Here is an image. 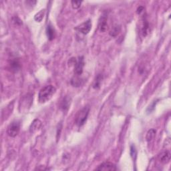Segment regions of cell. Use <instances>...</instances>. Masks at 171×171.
Returning a JSON list of instances; mask_svg holds the SVG:
<instances>
[{
  "instance_id": "cell-1",
  "label": "cell",
  "mask_w": 171,
  "mask_h": 171,
  "mask_svg": "<svg viewBox=\"0 0 171 171\" xmlns=\"http://www.w3.org/2000/svg\"><path fill=\"white\" fill-rule=\"evenodd\" d=\"M56 92V88L52 85L46 86L40 90L38 95V101L40 103H46L49 101Z\"/></svg>"
},
{
  "instance_id": "cell-2",
  "label": "cell",
  "mask_w": 171,
  "mask_h": 171,
  "mask_svg": "<svg viewBox=\"0 0 171 171\" xmlns=\"http://www.w3.org/2000/svg\"><path fill=\"white\" fill-rule=\"evenodd\" d=\"M70 66H74V72L76 76H80L83 73L84 67V59L83 56L78 57V58H71L69 61Z\"/></svg>"
},
{
  "instance_id": "cell-3",
  "label": "cell",
  "mask_w": 171,
  "mask_h": 171,
  "mask_svg": "<svg viewBox=\"0 0 171 171\" xmlns=\"http://www.w3.org/2000/svg\"><path fill=\"white\" fill-rule=\"evenodd\" d=\"M89 112H90V108L88 106L83 108L78 111V112L77 113V114L76 116V119H75L76 125L79 126V127H81V126H83L86 123V122L88 116V115H89Z\"/></svg>"
},
{
  "instance_id": "cell-4",
  "label": "cell",
  "mask_w": 171,
  "mask_h": 171,
  "mask_svg": "<svg viewBox=\"0 0 171 171\" xmlns=\"http://www.w3.org/2000/svg\"><path fill=\"white\" fill-rule=\"evenodd\" d=\"M20 130V125L18 121H13L8 126L7 128V134L10 137H15L19 134Z\"/></svg>"
},
{
  "instance_id": "cell-5",
  "label": "cell",
  "mask_w": 171,
  "mask_h": 171,
  "mask_svg": "<svg viewBox=\"0 0 171 171\" xmlns=\"http://www.w3.org/2000/svg\"><path fill=\"white\" fill-rule=\"evenodd\" d=\"M91 28H92V22H91L90 20H88L80 25V26L76 27L75 29L78 32H80L82 34L86 35L90 32Z\"/></svg>"
},
{
  "instance_id": "cell-6",
  "label": "cell",
  "mask_w": 171,
  "mask_h": 171,
  "mask_svg": "<svg viewBox=\"0 0 171 171\" xmlns=\"http://www.w3.org/2000/svg\"><path fill=\"white\" fill-rule=\"evenodd\" d=\"M96 170L114 171V170H116L117 169L114 164H113L112 163V162H105L99 165V166L96 168Z\"/></svg>"
},
{
  "instance_id": "cell-7",
  "label": "cell",
  "mask_w": 171,
  "mask_h": 171,
  "mask_svg": "<svg viewBox=\"0 0 171 171\" xmlns=\"http://www.w3.org/2000/svg\"><path fill=\"white\" fill-rule=\"evenodd\" d=\"M107 19L108 16L106 14L104 13L99 20V24H98V28L100 29L101 32H105L108 29V23H107Z\"/></svg>"
},
{
  "instance_id": "cell-8",
  "label": "cell",
  "mask_w": 171,
  "mask_h": 171,
  "mask_svg": "<svg viewBox=\"0 0 171 171\" xmlns=\"http://www.w3.org/2000/svg\"><path fill=\"white\" fill-rule=\"evenodd\" d=\"M159 161L162 164H167L170 162V153L169 151L166 150L161 153L158 155Z\"/></svg>"
},
{
  "instance_id": "cell-9",
  "label": "cell",
  "mask_w": 171,
  "mask_h": 171,
  "mask_svg": "<svg viewBox=\"0 0 171 171\" xmlns=\"http://www.w3.org/2000/svg\"><path fill=\"white\" fill-rule=\"evenodd\" d=\"M42 126V122L39 119H35L33 121L31 126L29 127V132L31 133H34V132H37L38 130Z\"/></svg>"
},
{
  "instance_id": "cell-10",
  "label": "cell",
  "mask_w": 171,
  "mask_h": 171,
  "mask_svg": "<svg viewBox=\"0 0 171 171\" xmlns=\"http://www.w3.org/2000/svg\"><path fill=\"white\" fill-rule=\"evenodd\" d=\"M10 68L13 72H17L20 68V63L17 58L12 60L10 62Z\"/></svg>"
},
{
  "instance_id": "cell-11",
  "label": "cell",
  "mask_w": 171,
  "mask_h": 171,
  "mask_svg": "<svg viewBox=\"0 0 171 171\" xmlns=\"http://www.w3.org/2000/svg\"><path fill=\"white\" fill-rule=\"evenodd\" d=\"M70 103H71V99L67 97V96H66L65 98H63L61 103H60V108L64 112L67 111L69 109V108H70Z\"/></svg>"
},
{
  "instance_id": "cell-12",
  "label": "cell",
  "mask_w": 171,
  "mask_h": 171,
  "mask_svg": "<svg viewBox=\"0 0 171 171\" xmlns=\"http://www.w3.org/2000/svg\"><path fill=\"white\" fill-rule=\"evenodd\" d=\"M46 34H47V36H48V39L49 40H52L54 38V37H55V30L54 29L53 26H52L51 24H49L48 26H47Z\"/></svg>"
},
{
  "instance_id": "cell-13",
  "label": "cell",
  "mask_w": 171,
  "mask_h": 171,
  "mask_svg": "<svg viewBox=\"0 0 171 171\" xmlns=\"http://www.w3.org/2000/svg\"><path fill=\"white\" fill-rule=\"evenodd\" d=\"M148 29H149V24H148L147 19L144 18L143 19V26L142 27V33L143 36H146L147 35Z\"/></svg>"
},
{
  "instance_id": "cell-14",
  "label": "cell",
  "mask_w": 171,
  "mask_h": 171,
  "mask_svg": "<svg viewBox=\"0 0 171 171\" xmlns=\"http://www.w3.org/2000/svg\"><path fill=\"white\" fill-rule=\"evenodd\" d=\"M102 80V76L101 74H98V75L96 76L94 82L93 88H94V89H98V88L100 87Z\"/></svg>"
},
{
  "instance_id": "cell-15",
  "label": "cell",
  "mask_w": 171,
  "mask_h": 171,
  "mask_svg": "<svg viewBox=\"0 0 171 171\" xmlns=\"http://www.w3.org/2000/svg\"><path fill=\"white\" fill-rule=\"evenodd\" d=\"M120 29H121L120 26L116 25V26H114L112 27V29L110 31L109 34L112 37H116V36H117L118 34L120 33Z\"/></svg>"
},
{
  "instance_id": "cell-16",
  "label": "cell",
  "mask_w": 171,
  "mask_h": 171,
  "mask_svg": "<svg viewBox=\"0 0 171 171\" xmlns=\"http://www.w3.org/2000/svg\"><path fill=\"white\" fill-rule=\"evenodd\" d=\"M156 135V130L154 129H150L147 132V136H146V139L148 142H150L154 139Z\"/></svg>"
},
{
  "instance_id": "cell-17",
  "label": "cell",
  "mask_w": 171,
  "mask_h": 171,
  "mask_svg": "<svg viewBox=\"0 0 171 171\" xmlns=\"http://www.w3.org/2000/svg\"><path fill=\"white\" fill-rule=\"evenodd\" d=\"M44 14H45V10H43L40 11L39 12L35 15L34 20L37 22H41L42 21V20H43Z\"/></svg>"
},
{
  "instance_id": "cell-18",
  "label": "cell",
  "mask_w": 171,
  "mask_h": 171,
  "mask_svg": "<svg viewBox=\"0 0 171 171\" xmlns=\"http://www.w3.org/2000/svg\"><path fill=\"white\" fill-rule=\"evenodd\" d=\"M81 79L79 78L78 76H76V78H74L71 79V84L73 85V86H80L81 85Z\"/></svg>"
},
{
  "instance_id": "cell-19",
  "label": "cell",
  "mask_w": 171,
  "mask_h": 171,
  "mask_svg": "<svg viewBox=\"0 0 171 171\" xmlns=\"http://www.w3.org/2000/svg\"><path fill=\"white\" fill-rule=\"evenodd\" d=\"M82 1H71V6L74 8V9L77 10L78 8L80 7L81 4H82Z\"/></svg>"
},
{
  "instance_id": "cell-20",
  "label": "cell",
  "mask_w": 171,
  "mask_h": 171,
  "mask_svg": "<svg viewBox=\"0 0 171 171\" xmlns=\"http://www.w3.org/2000/svg\"><path fill=\"white\" fill-rule=\"evenodd\" d=\"M130 155L133 158H135L136 156V150L134 145H132L130 147Z\"/></svg>"
},
{
  "instance_id": "cell-21",
  "label": "cell",
  "mask_w": 171,
  "mask_h": 171,
  "mask_svg": "<svg viewBox=\"0 0 171 171\" xmlns=\"http://www.w3.org/2000/svg\"><path fill=\"white\" fill-rule=\"evenodd\" d=\"M13 21H14L15 24H19V25L22 24V21L20 20V18H18V17H15L14 18H13Z\"/></svg>"
},
{
  "instance_id": "cell-22",
  "label": "cell",
  "mask_w": 171,
  "mask_h": 171,
  "mask_svg": "<svg viewBox=\"0 0 171 171\" xmlns=\"http://www.w3.org/2000/svg\"><path fill=\"white\" fill-rule=\"evenodd\" d=\"M144 10V7L143 6H139V7L137 8V10H136V13L138 14H140Z\"/></svg>"
}]
</instances>
